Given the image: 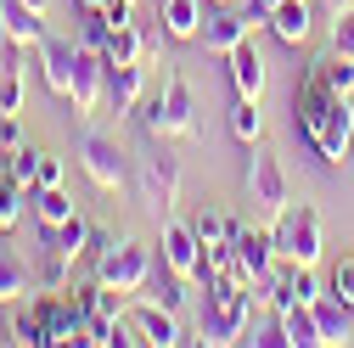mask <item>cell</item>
Wrapping results in <instances>:
<instances>
[{
    "label": "cell",
    "mask_w": 354,
    "mask_h": 348,
    "mask_svg": "<svg viewBox=\"0 0 354 348\" xmlns=\"http://www.w3.org/2000/svg\"><path fill=\"white\" fill-rule=\"evenodd\" d=\"M292 118H298L304 141L315 146L321 163H343L354 152V102L332 90V84L315 73V62L304 68L298 90H292Z\"/></svg>",
    "instance_id": "cell-1"
},
{
    "label": "cell",
    "mask_w": 354,
    "mask_h": 348,
    "mask_svg": "<svg viewBox=\"0 0 354 348\" xmlns=\"http://www.w3.org/2000/svg\"><path fill=\"white\" fill-rule=\"evenodd\" d=\"M141 124H147L152 141H197V96H192L186 73L174 62L163 73V96L141 107Z\"/></svg>",
    "instance_id": "cell-2"
},
{
    "label": "cell",
    "mask_w": 354,
    "mask_h": 348,
    "mask_svg": "<svg viewBox=\"0 0 354 348\" xmlns=\"http://www.w3.org/2000/svg\"><path fill=\"white\" fill-rule=\"evenodd\" d=\"M91 247H96V281H107V287H118V292H141L147 287V276L158 270V258H152V247H141V242H129V236H91Z\"/></svg>",
    "instance_id": "cell-3"
},
{
    "label": "cell",
    "mask_w": 354,
    "mask_h": 348,
    "mask_svg": "<svg viewBox=\"0 0 354 348\" xmlns=\"http://www.w3.org/2000/svg\"><path fill=\"white\" fill-rule=\"evenodd\" d=\"M270 236H276V258L281 264H315L321 258V213L309 202H287L276 220H270Z\"/></svg>",
    "instance_id": "cell-4"
},
{
    "label": "cell",
    "mask_w": 354,
    "mask_h": 348,
    "mask_svg": "<svg viewBox=\"0 0 354 348\" xmlns=\"http://www.w3.org/2000/svg\"><path fill=\"white\" fill-rule=\"evenodd\" d=\"M141 197L158 220H169L180 202V157L169 152V141H152V152L141 157Z\"/></svg>",
    "instance_id": "cell-5"
},
{
    "label": "cell",
    "mask_w": 354,
    "mask_h": 348,
    "mask_svg": "<svg viewBox=\"0 0 354 348\" xmlns=\"http://www.w3.org/2000/svg\"><path fill=\"white\" fill-rule=\"evenodd\" d=\"M73 157H79L84 174H91V186H96V191H124L129 168H124V152H118L113 135H102V129H84L79 146H73Z\"/></svg>",
    "instance_id": "cell-6"
},
{
    "label": "cell",
    "mask_w": 354,
    "mask_h": 348,
    "mask_svg": "<svg viewBox=\"0 0 354 348\" xmlns=\"http://www.w3.org/2000/svg\"><path fill=\"white\" fill-rule=\"evenodd\" d=\"M248 197L259 202L264 220H276V213L292 202V191H287V168H281L276 152H253V157H248Z\"/></svg>",
    "instance_id": "cell-7"
},
{
    "label": "cell",
    "mask_w": 354,
    "mask_h": 348,
    "mask_svg": "<svg viewBox=\"0 0 354 348\" xmlns=\"http://www.w3.org/2000/svg\"><path fill=\"white\" fill-rule=\"evenodd\" d=\"M203 51H214V57H231L242 39H253V12L248 6H214L208 17H203Z\"/></svg>",
    "instance_id": "cell-8"
},
{
    "label": "cell",
    "mask_w": 354,
    "mask_h": 348,
    "mask_svg": "<svg viewBox=\"0 0 354 348\" xmlns=\"http://www.w3.org/2000/svg\"><path fill=\"white\" fill-rule=\"evenodd\" d=\"M68 102H73V113H84V118H91V113L107 102V57H102V51H91V46L79 51V68H73V90H68Z\"/></svg>",
    "instance_id": "cell-9"
},
{
    "label": "cell",
    "mask_w": 354,
    "mask_h": 348,
    "mask_svg": "<svg viewBox=\"0 0 354 348\" xmlns=\"http://www.w3.org/2000/svg\"><path fill=\"white\" fill-rule=\"evenodd\" d=\"M163 264L180 276V281H203V242H197L192 225L163 220Z\"/></svg>",
    "instance_id": "cell-10"
},
{
    "label": "cell",
    "mask_w": 354,
    "mask_h": 348,
    "mask_svg": "<svg viewBox=\"0 0 354 348\" xmlns=\"http://www.w3.org/2000/svg\"><path fill=\"white\" fill-rule=\"evenodd\" d=\"M231 253H236V270L248 281H264V276L281 264V258H276V236L270 231H248V225L231 231Z\"/></svg>",
    "instance_id": "cell-11"
},
{
    "label": "cell",
    "mask_w": 354,
    "mask_h": 348,
    "mask_svg": "<svg viewBox=\"0 0 354 348\" xmlns=\"http://www.w3.org/2000/svg\"><path fill=\"white\" fill-rule=\"evenodd\" d=\"M39 68H46V84H51V90L57 96H68L73 90V68H79V39H57V34H46V39H39Z\"/></svg>",
    "instance_id": "cell-12"
},
{
    "label": "cell",
    "mask_w": 354,
    "mask_h": 348,
    "mask_svg": "<svg viewBox=\"0 0 354 348\" xmlns=\"http://www.w3.org/2000/svg\"><path fill=\"white\" fill-rule=\"evenodd\" d=\"M147 102V62H107V107L113 113H141Z\"/></svg>",
    "instance_id": "cell-13"
},
{
    "label": "cell",
    "mask_w": 354,
    "mask_h": 348,
    "mask_svg": "<svg viewBox=\"0 0 354 348\" xmlns=\"http://www.w3.org/2000/svg\"><path fill=\"white\" fill-rule=\"evenodd\" d=\"M264 23H270V34L281 39V46H292V51H298L304 39H309V28H315V12H309V0H276Z\"/></svg>",
    "instance_id": "cell-14"
},
{
    "label": "cell",
    "mask_w": 354,
    "mask_h": 348,
    "mask_svg": "<svg viewBox=\"0 0 354 348\" xmlns=\"http://www.w3.org/2000/svg\"><path fill=\"white\" fill-rule=\"evenodd\" d=\"M231 62V84H236V96H264V84H270V68H264V57H259V46L253 39H242V46L225 57Z\"/></svg>",
    "instance_id": "cell-15"
},
{
    "label": "cell",
    "mask_w": 354,
    "mask_h": 348,
    "mask_svg": "<svg viewBox=\"0 0 354 348\" xmlns=\"http://www.w3.org/2000/svg\"><path fill=\"white\" fill-rule=\"evenodd\" d=\"M0 34H6V46H39L46 39V17L23 0H0Z\"/></svg>",
    "instance_id": "cell-16"
},
{
    "label": "cell",
    "mask_w": 354,
    "mask_h": 348,
    "mask_svg": "<svg viewBox=\"0 0 354 348\" xmlns=\"http://www.w3.org/2000/svg\"><path fill=\"white\" fill-rule=\"evenodd\" d=\"M203 0H158V28L169 39H197L203 34Z\"/></svg>",
    "instance_id": "cell-17"
},
{
    "label": "cell",
    "mask_w": 354,
    "mask_h": 348,
    "mask_svg": "<svg viewBox=\"0 0 354 348\" xmlns=\"http://www.w3.org/2000/svg\"><path fill=\"white\" fill-rule=\"evenodd\" d=\"M281 342L287 348H321V320H315V303H287L281 309Z\"/></svg>",
    "instance_id": "cell-18"
},
{
    "label": "cell",
    "mask_w": 354,
    "mask_h": 348,
    "mask_svg": "<svg viewBox=\"0 0 354 348\" xmlns=\"http://www.w3.org/2000/svg\"><path fill=\"white\" fill-rule=\"evenodd\" d=\"M136 326H141V337H147L152 348L186 342V331H180V320H174V309H163V303H141V309H136Z\"/></svg>",
    "instance_id": "cell-19"
},
{
    "label": "cell",
    "mask_w": 354,
    "mask_h": 348,
    "mask_svg": "<svg viewBox=\"0 0 354 348\" xmlns=\"http://www.w3.org/2000/svg\"><path fill=\"white\" fill-rule=\"evenodd\" d=\"M39 231H46L51 247H62V253H73V258L91 253V236H96V225L84 220V213H73V220H62V225H39Z\"/></svg>",
    "instance_id": "cell-20"
},
{
    "label": "cell",
    "mask_w": 354,
    "mask_h": 348,
    "mask_svg": "<svg viewBox=\"0 0 354 348\" xmlns=\"http://www.w3.org/2000/svg\"><path fill=\"white\" fill-rule=\"evenodd\" d=\"M34 292V276H28V264L0 242V303H17V298H28Z\"/></svg>",
    "instance_id": "cell-21"
},
{
    "label": "cell",
    "mask_w": 354,
    "mask_h": 348,
    "mask_svg": "<svg viewBox=\"0 0 354 348\" xmlns=\"http://www.w3.org/2000/svg\"><path fill=\"white\" fill-rule=\"evenodd\" d=\"M73 264H79L73 253H62V247H51V242H46V258H39L34 281L46 287V292H68V281H73Z\"/></svg>",
    "instance_id": "cell-22"
},
{
    "label": "cell",
    "mask_w": 354,
    "mask_h": 348,
    "mask_svg": "<svg viewBox=\"0 0 354 348\" xmlns=\"http://www.w3.org/2000/svg\"><path fill=\"white\" fill-rule=\"evenodd\" d=\"M28 202H34V220H39V225L73 220V197H68L62 186H39V191H28Z\"/></svg>",
    "instance_id": "cell-23"
},
{
    "label": "cell",
    "mask_w": 354,
    "mask_h": 348,
    "mask_svg": "<svg viewBox=\"0 0 354 348\" xmlns=\"http://www.w3.org/2000/svg\"><path fill=\"white\" fill-rule=\"evenodd\" d=\"M315 320H321V337L326 342H343L354 331V309H348L343 298H315Z\"/></svg>",
    "instance_id": "cell-24"
},
{
    "label": "cell",
    "mask_w": 354,
    "mask_h": 348,
    "mask_svg": "<svg viewBox=\"0 0 354 348\" xmlns=\"http://www.w3.org/2000/svg\"><path fill=\"white\" fill-rule=\"evenodd\" d=\"M186 287H192V281H180V276L169 270V264H158V270L147 276V287H141V292H147V303H163V309H180Z\"/></svg>",
    "instance_id": "cell-25"
},
{
    "label": "cell",
    "mask_w": 354,
    "mask_h": 348,
    "mask_svg": "<svg viewBox=\"0 0 354 348\" xmlns=\"http://www.w3.org/2000/svg\"><path fill=\"white\" fill-rule=\"evenodd\" d=\"M141 51H147V34H141V23H129V28H113L107 34V46H102V57L118 68V62H141Z\"/></svg>",
    "instance_id": "cell-26"
},
{
    "label": "cell",
    "mask_w": 354,
    "mask_h": 348,
    "mask_svg": "<svg viewBox=\"0 0 354 348\" xmlns=\"http://www.w3.org/2000/svg\"><path fill=\"white\" fill-rule=\"evenodd\" d=\"M23 202H28V186L12 180V168H0V236L23 220Z\"/></svg>",
    "instance_id": "cell-27"
},
{
    "label": "cell",
    "mask_w": 354,
    "mask_h": 348,
    "mask_svg": "<svg viewBox=\"0 0 354 348\" xmlns=\"http://www.w3.org/2000/svg\"><path fill=\"white\" fill-rule=\"evenodd\" d=\"M231 135H236L242 146H253V141L264 135V113H259L253 96H236V107H231Z\"/></svg>",
    "instance_id": "cell-28"
},
{
    "label": "cell",
    "mask_w": 354,
    "mask_h": 348,
    "mask_svg": "<svg viewBox=\"0 0 354 348\" xmlns=\"http://www.w3.org/2000/svg\"><path fill=\"white\" fill-rule=\"evenodd\" d=\"M315 73L332 84L337 96H354V62H348L343 51H326V57H315Z\"/></svg>",
    "instance_id": "cell-29"
},
{
    "label": "cell",
    "mask_w": 354,
    "mask_h": 348,
    "mask_svg": "<svg viewBox=\"0 0 354 348\" xmlns=\"http://www.w3.org/2000/svg\"><path fill=\"white\" fill-rule=\"evenodd\" d=\"M192 231H197V242H203V247H225V242H231V231H236V220H225V213L203 208L197 220H192Z\"/></svg>",
    "instance_id": "cell-30"
},
{
    "label": "cell",
    "mask_w": 354,
    "mask_h": 348,
    "mask_svg": "<svg viewBox=\"0 0 354 348\" xmlns=\"http://www.w3.org/2000/svg\"><path fill=\"white\" fill-rule=\"evenodd\" d=\"M12 342H23V348H51V337H46V326H39V315H34V309L12 320Z\"/></svg>",
    "instance_id": "cell-31"
},
{
    "label": "cell",
    "mask_w": 354,
    "mask_h": 348,
    "mask_svg": "<svg viewBox=\"0 0 354 348\" xmlns=\"http://www.w3.org/2000/svg\"><path fill=\"white\" fill-rule=\"evenodd\" d=\"M34 163H39V152H34V146H17V152H6V168H12V180H23L28 191H34Z\"/></svg>",
    "instance_id": "cell-32"
},
{
    "label": "cell",
    "mask_w": 354,
    "mask_h": 348,
    "mask_svg": "<svg viewBox=\"0 0 354 348\" xmlns=\"http://www.w3.org/2000/svg\"><path fill=\"white\" fill-rule=\"evenodd\" d=\"M107 34H113V28H107V17H102V12H84V34H79V46L102 51V46H107Z\"/></svg>",
    "instance_id": "cell-33"
},
{
    "label": "cell",
    "mask_w": 354,
    "mask_h": 348,
    "mask_svg": "<svg viewBox=\"0 0 354 348\" xmlns=\"http://www.w3.org/2000/svg\"><path fill=\"white\" fill-rule=\"evenodd\" d=\"M332 51H343V57L354 62V12H343V17L332 23Z\"/></svg>",
    "instance_id": "cell-34"
},
{
    "label": "cell",
    "mask_w": 354,
    "mask_h": 348,
    "mask_svg": "<svg viewBox=\"0 0 354 348\" xmlns=\"http://www.w3.org/2000/svg\"><path fill=\"white\" fill-rule=\"evenodd\" d=\"M39 186H62V157L39 152V163H34V191H39Z\"/></svg>",
    "instance_id": "cell-35"
},
{
    "label": "cell",
    "mask_w": 354,
    "mask_h": 348,
    "mask_svg": "<svg viewBox=\"0 0 354 348\" xmlns=\"http://www.w3.org/2000/svg\"><path fill=\"white\" fill-rule=\"evenodd\" d=\"M332 298H343L348 309H354V258H343V264L332 270Z\"/></svg>",
    "instance_id": "cell-36"
},
{
    "label": "cell",
    "mask_w": 354,
    "mask_h": 348,
    "mask_svg": "<svg viewBox=\"0 0 354 348\" xmlns=\"http://www.w3.org/2000/svg\"><path fill=\"white\" fill-rule=\"evenodd\" d=\"M23 146V124H17V113H0V152H17Z\"/></svg>",
    "instance_id": "cell-37"
},
{
    "label": "cell",
    "mask_w": 354,
    "mask_h": 348,
    "mask_svg": "<svg viewBox=\"0 0 354 348\" xmlns=\"http://www.w3.org/2000/svg\"><path fill=\"white\" fill-rule=\"evenodd\" d=\"M321 12H326V17H332V23H337V17H343V12H354V0H321Z\"/></svg>",
    "instance_id": "cell-38"
},
{
    "label": "cell",
    "mask_w": 354,
    "mask_h": 348,
    "mask_svg": "<svg viewBox=\"0 0 354 348\" xmlns=\"http://www.w3.org/2000/svg\"><path fill=\"white\" fill-rule=\"evenodd\" d=\"M113 0H79V12H107Z\"/></svg>",
    "instance_id": "cell-39"
},
{
    "label": "cell",
    "mask_w": 354,
    "mask_h": 348,
    "mask_svg": "<svg viewBox=\"0 0 354 348\" xmlns=\"http://www.w3.org/2000/svg\"><path fill=\"white\" fill-rule=\"evenodd\" d=\"M23 6H34L39 17H46V12H51V0H23Z\"/></svg>",
    "instance_id": "cell-40"
},
{
    "label": "cell",
    "mask_w": 354,
    "mask_h": 348,
    "mask_svg": "<svg viewBox=\"0 0 354 348\" xmlns=\"http://www.w3.org/2000/svg\"><path fill=\"white\" fill-rule=\"evenodd\" d=\"M214 6H236V0H214Z\"/></svg>",
    "instance_id": "cell-41"
}]
</instances>
